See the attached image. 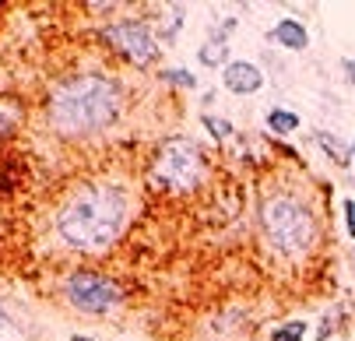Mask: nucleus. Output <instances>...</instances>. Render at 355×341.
Wrapping results in <instances>:
<instances>
[{"label": "nucleus", "mask_w": 355, "mask_h": 341, "mask_svg": "<svg viewBox=\"0 0 355 341\" xmlns=\"http://www.w3.org/2000/svg\"><path fill=\"white\" fill-rule=\"evenodd\" d=\"M127 225V198L120 186L95 183L78 190L57 215V232L74 250H103Z\"/></svg>", "instance_id": "obj_1"}, {"label": "nucleus", "mask_w": 355, "mask_h": 341, "mask_svg": "<svg viewBox=\"0 0 355 341\" xmlns=\"http://www.w3.org/2000/svg\"><path fill=\"white\" fill-rule=\"evenodd\" d=\"M120 91L103 74H81L64 81L49 99V123L60 134H95L113 123Z\"/></svg>", "instance_id": "obj_2"}, {"label": "nucleus", "mask_w": 355, "mask_h": 341, "mask_svg": "<svg viewBox=\"0 0 355 341\" xmlns=\"http://www.w3.org/2000/svg\"><path fill=\"white\" fill-rule=\"evenodd\" d=\"M264 232L271 239V247L278 254H302L310 250V243L317 236V222L306 204H299L288 193H275L264 201Z\"/></svg>", "instance_id": "obj_3"}, {"label": "nucleus", "mask_w": 355, "mask_h": 341, "mask_svg": "<svg viewBox=\"0 0 355 341\" xmlns=\"http://www.w3.org/2000/svg\"><path fill=\"white\" fill-rule=\"evenodd\" d=\"M200 169H205V162H200L197 144L190 137H169L162 141L155 162H151V180L173 193H187L197 186Z\"/></svg>", "instance_id": "obj_4"}, {"label": "nucleus", "mask_w": 355, "mask_h": 341, "mask_svg": "<svg viewBox=\"0 0 355 341\" xmlns=\"http://www.w3.org/2000/svg\"><path fill=\"white\" fill-rule=\"evenodd\" d=\"M64 292L71 306H78L81 313H110L120 303V288L106 278V274H95V271H78L64 281Z\"/></svg>", "instance_id": "obj_5"}, {"label": "nucleus", "mask_w": 355, "mask_h": 341, "mask_svg": "<svg viewBox=\"0 0 355 341\" xmlns=\"http://www.w3.org/2000/svg\"><path fill=\"white\" fill-rule=\"evenodd\" d=\"M106 39L116 46V50H120L130 64H137V67L151 64V60H155V53H159V42H155V35L148 32L144 21H120V25H110V28H106Z\"/></svg>", "instance_id": "obj_6"}, {"label": "nucleus", "mask_w": 355, "mask_h": 341, "mask_svg": "<svg viewBox=\"0 0 355 341\" xmlns=\"http://www.w3.org/2000/svg\"><path fill=\"white\" fill-rule=\"evenodd\" d=\"M225 88L229 91H236V95H250V91H257L261 85H264V74L253 67V64H246V60H236V64H229L225 67Z\"/></svg>", "instance_id": "obj_7"}, {"label": "nucleus", "mask_w": 355, "mask_h": 341, "mask_svg": "<svg viewBox=\"0 0 355 341\" xmlns=\"http://www.w3.org/2000/svg\"><path fill=\"white\" fill-rule=\"evenodd\" d=\"M271 39L278 46H285V50H306L310 46V32L302 28L295 18H282L275 28H271Z\"/></svg>", "instance_id": "obj_8"}, {"label": "nucleus", "mask_w": 355, "mask_h": 341, "mask_svg": "<svg viewBox=\"0 0 355 341\" xmlns=\"http://www.w3.org/2000/svg\"><path fill=\"white\" fill-rule=\"evenodd\" d=\"M268 127L278 130V134H292V130H299V116L288 113V110H271L268 113Z\"/></svg>", "instance_id": "obj_9"}, {"label": "nucleus", "mask_w": 355, "mask_h": 341, "mask_svg": "<svg viewBox=\"0 0 355 341\" xmlns=\"http://www.w3.org/2000/svg\"><path fill=\"white\" fill-rule=\"evenodd\" d=\"M229 57V46L222 42V39H215V42H208L205 50H200V64H208V67H215V64H222Z\"/></svg>", "instance_id": "obj_10"}, {"label": "nucleus", "mask_w": 355, "mask_h": 341, "mask_svg": "<svg viewBox=\"0 0 355 341\" xmlns=\"http://www.w3.org/2000/svg\"><path fill=\"white\" fill-rule=\"evenodd\" d=\"M302 338H306V324L302 320H292V324H285L271 334V341H302Z\"/></svg>", "instance_id": "obj_11"}, {"label": "nucleus", "mask_w": 355, "mask_h": 341, "mask_svg": "<svg viewBox=\"0 0 355 341\" xmlns=\"http://www.w3.org/2000/svg\"><path fill=\"white\" fill-rule=\"evenodd\" d=\"M317 141H320V144H324V148L331 152V159H334L338 166H348V162H352V159H348V155L341 152V144H338V141H334L331 134H317Z\"/></svg>", "instance_id": "obj_12"}, {"label": "nucleus", "mask_w": 355, "mask_h": 341, "mask_svg": "<svg viewBox=\"0 0 355 341\" xmlns=\"http://www.w3.org/2000/svg\"><path fill=\"white\" fill-rule=\"evenodd\" d=\"M205 127L218 137V141H225V137H232V127L225 123V120H215V116H205Z\"/></svg>", "instance_id": "obj_13"}, {"label": "nucleus", "mask_w": 355, "mask_h": 341, "mask_svg": "<svg viewBox=\"0 0 355 341\" xmlns=\"http://www.w3.org/2000/svg\"><path fill=\"white\" fill-rule=\"evenodd\" d=\"M166 78H169V81H176V85H187V88H193V85H197V78H193L190 71H166Z\"/></svg>", "instance_id": "obj_14"}, {"label": "nucleus", "mask_w": 355, "mask_h": 341, "mask_svg": "<svg viewBox=\"0 0 355 341\" xmlns=\"http://www.w3.org/2000/svg\"><path fill=\"white\" fill-rule=\"evenodd\" d=\"M8 134H15V116H8L0 110V137H8Z\"/></svg>", "instance_id": "obj_15"}, {"label": "nucleus", "mask_w": 355, "mask_h": 341, "mask_svg": "<svg viewBox=\"0 0 355 341\" xmlns=\"http://www.w3.org/2000/svg\"><path fill=\"white\" fill-rule=\"evenodd\" d=\"M345 215H348V232L355 236V201H345Z\"/></svg>", "instance_id": "obj_16"}, {"label": "nucleus", "mask_w": 355, "mask_h": 341, "mask_svg": "<svg viewBox=\"0 0 355 341\" xmlns=\"http://www.w3.org/2000/svg\"><path fill=\"white\" fill-rule=\"evenodd\" d=\"M345 71H348V78L355 81V60H345Z\"/></svg>", "instance_id": "obj_17"}, {"label": "nucleus", "mask_w": 355, "mask_h": 341, "mask_svg": "<svg viewBox=\"0 0 355 341\" xmlns=\"http://www.w3.org/2000/svg\"><path fill=\"white\" fill-rule=\"evenodd\" d=\"M71 341H92V338H81V334H74V338H71Z\"/></svg>", "instance_id": "obj_18"}, {"label": "nucleus", "mask_w": 355, "mask_h": 341, "mask_svg": "<svg viewBox=\"0 0 355 341\" xmlns=\"http://www.w3.org/2000/svg\"><path fill=\"white\" fill-rule=\"evenodd\" d=\"M352 162H355V141H352Z\"/></svg>", "instance_id": "obj_19"}]
</instances>
